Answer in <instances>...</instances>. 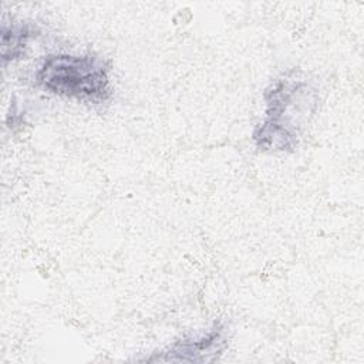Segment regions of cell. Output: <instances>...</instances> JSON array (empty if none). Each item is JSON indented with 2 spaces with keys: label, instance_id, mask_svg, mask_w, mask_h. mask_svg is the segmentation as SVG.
Returning <instances> with one entry per match:
<instances>
[{
  "label": "cell",
  "instance_id": "obj_1",
  "mask_svg": "<svg viewBox=\"0 0 364 364\" xmlns=\"http://www.w3.org/2000/svg\"><path fill=\"white\" fill-rule=\"evenodd\" d=\"M264 117L252 139L263 152H293L318 102L314 84L296 70L283 73L264 90Z\"/></svg>",
  "mask_w": 364,
  "mask_h": 364
},
{
  "label": "cell",
  "instance_id": "obj_2",
  "mask_svg": "<svg viewBox=\"0 0 364 364\" xmlns=\"http://www.w3.org/2000/svg\"><path fill=\"white\" fill-rule=\"evenodd\" d=\"M34 80L46 92L78 102L102 104L112 95L111 64L94 53L48 54L37 67Z\"/></svg>",
  "mask_w": 364,
  "mask_h": 364
},
{
  "label": "cell",
  "instance_id": "obj_3",
  "mask_svg": "<svg viewBox=\"0 0 364 364\" xmlns=\"http://www.w3.org/2000/svg\"><path fill=\"white\" fill-rule=\"evenodd\" d=\"M226 346L228 330L225 323L213 321L205 331L188 334L179 338L156 355L146 358V361L210 363L219 360Z\"/></svg>",
  "mask_w": 364,
  "mask_h": 364
},
{
  "label": "cell",
  "instance_id": "obj_4",
  "mask_svg": "<svg viewBox=\"0 0 364 364\" xmlns=\"http://www.w3.org/2000/svg\"><path fill=\"white\" fill-rule=\"evenodd\" d=\"M36 36L34 28L24 21H11L1 24V60L3 65L9 61L21 58L26 53L30 38Z\"/></svg>",
  "mask_w": 364,
  "mask_h": 364
}]
</instances>
